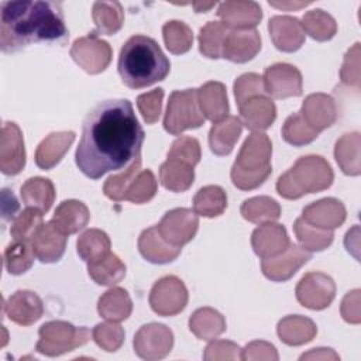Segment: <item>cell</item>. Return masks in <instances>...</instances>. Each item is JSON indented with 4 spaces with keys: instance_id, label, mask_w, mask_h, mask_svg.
<instances>
[{
    "instance_id": "cell-51",
    "label": "cell",
    "mask_w": 361,
    "mask_h": 361,
    "mask_svg": "<svg viewBox=\"0 0 361 361\" xmlns=\"http://www.w3.org/2000/svg\"><path fill=\"white\" fill-rule=\"evenodd\" d=\"M200 157L202 152L199 141L189 135H182L176 138L168 151L169 159H176L190 166H195L200 161Z\"/></svg>"
},
{
    "instance_id": "cell-20",
    "label": "cell",
    "mask_w": 361,
    "mask_h": 361,
    "mask_svg": "<svg viewBox=\"0 0 361 361\" xmlns=\"http://www.w3.org/2000/svg\"><path fill=\"white\" fill-rule=\"evenodd\" d=\"M261 49V37L255 28L251 30H230L221 58H226L235 63H244L251 61Z\"/></svg>"
},
{
    "instance_id": "cell-27",
    "label": "cell",
    "mask_w": 361,
    "mask_h": 361,
    "mask_svg": "<svg viewBox=\"0 0 361 361\" xmlns=\"http://www.w3.org/2000/svg\"><path fill=\"white\" fill-rule=\"evenodd\" d=\"M197 102L204 118L217 123L227 117L228 100L226 86L221 82H206L197 89Z\"/></svg>"
},
{
    "instance_id": "cell-1",
    "label": "cell",
    "mask_w": 361,
    "mask_h": 361,
    "mask_svg": "<svg viewBox=\"0 0 361 361\" xmlns=\"http://www.w3.org/2000/svg\"><path fill=\"white\" fill-rule=\"evenodd\" d=\"M144 130L131 102L109 99L97 103L86 116L75 152L80 172L90 179L127 168L140 157Z\"/></svg>"
},
{
    "instance_id": "cell-30",
    "label": "cell",
    "mask_w": 361,
    "mask_h": 361,
    "mask_svg": "<svg viewBox=\"0 0 361 361\" xmlns=\"http://www.w3.org/2000/svg\"><path fill=\"white\" fill-rule=\"evenodd\" d=\"M276 333L282 343L288 345H302L314 338L317 329L309 317L290 314L279 320Z\"/></svg>"
},
{
    "instance_id": "cell-24",
    "label": "cell",
    "mask_w": 361,
    "mask_h": 361,
    "mask_svg": "<svg viewBox=\"0 0 361 361\" xmlns=\"http://www.w3.org/2000/svg\"><path fill=\"white\" fill-rule=\"evenodd\" d=\"M238 109L241 123L254 133L267 130L276 118L275 103L267 94L254 96Z\"/></svg>"
},
{
    "instance_id": "cell-10",
    "label": "cell",
    "mask_w": 361,
    "mask_h": 361,
    "mask_svg": "<svg viewBox=\"0 0 361 361\" xmlns=\"http://www.w3.org/2000/svg\"><path fill=\"white\" fill-rule=\"evenodd\" d=\"M72 59L87 73L103 72L111 61V48L109 42L99 38L94 32L78 38L71 48Z\"/></svg>"
},
{
    "instance_id": "cell-58",
    "label": "cell",
    "mask_w": 361,
    "mask_h": 361,
    "mask_svg": "<svg viewBox=\"0 0 361 361\" xmlns=\"http://www.w3.org/2000/svg\"><path fill=\"white\" fill-rule=\"evenodd\" d=\"M3 219L4 220H10L14 217L16 212L18 210V202L14 196L13 192H10L8 189H3Z\"/></svg>"
},
{
    "instance_id": "cell-55",
    "label": "cell",
    "mask_w": 361,
    "mask_h": 361,
    "mask_svg": "<svg viewBox=\"0 0 361 361\" xmlns=\"http://www.w3.org/2000/svg\"><path fill=\"white\" fill-rule=\"evenodd\" d=\"M241 351L243 350L233 341L213 340L204 348L203 358L206 361H217V360L235 361V360H241Z\"/></svg>"
},
{
    "instance_id": "cell-46",
    "label": "cell",
    "mask_w": 361,
    "mask_h": 361,
    "mask_svg": "<svg viewBox=\"0 0 361 361\" xmlns=\"http://www.w3.org/2000/svg\"><path fill=\"white\" fill-rule=\"evenodd\" d=\"M319 135V133L316 130H313L302 117V114L293 113L290 114L283 126H282V137L283 140L295 147H302L306 145L309 142H312L313 140H316Z\"/></svg>"
},
{
    "instance_id": "cell-38",
    "label": "cell",
    "mask_w": 361,
    "mask_h": 361,
    "mask_svg": "<svg viewBox=\"0 0 361 361\" xmlns=\"http://www.w3.org/2000/svg\"><path fill=\"white\" fill-rule=\"evenodd\" d=\"M227 207V195L217 185H207L197 190L193 197V210L203 217H217Z\"/></svg>"
},
{
    "instance_id": "cell-37",
    "label": "cell",
    "mask_w": 361,
    "mask_h": 361,
    "mask_svg": "<svg viewBox=\"0 0 361 361\" xmlns=\"http://www.w3.org/2000/svg\"><path fill=\"white\" fill-rule=\"evenodd\" d=\"M92 17L96 24V35H113L124 23V11L118 1H96L92 8Z\"/></svg>"
},
{
    "instance_id": "cell-60",
    "label": "cell",
    "mask_w": 361,
    "mask_h": 361,
    "mask_svg": "<svg viewBox=\"0 0 361 361\" xmlns=\"http://www.w3.org/2000/svg\"><path fill=\"white\" fill-rule=\"evenodd\" d=\"M310 1H269V6L272 7H276V8H282V10H298V8H302V7H306L309 6Z\"/></svg>"
},
{
    "instance_id": "cell-31",
    "label": "cell",
    "mask_w": 361,
    "mask_h": 361,
    "mask_svg": "<svg viewBox=\"0 0 361 361\" xmlns=\"http://www.w3.org/2000/svg\"><path fill=\"white\" fill-rule=\"evenodd\" d=\"M361 135L360 133H347L340 137L334 147V158L340 169L350 176L361 173V158H360Z\"/></svg>"
},
{
    "instance_id": "cell-45",
    "label": "cell",
    "mask_w": 361,
    "mask_h": 361,
    "mask_svg": "<svg viewBox=\"0 0 361 361\" xmlns=\"http://www.w3.org/2000/svg\"><path fill=\"white\" fill-rule=\"evenodd\" d=\"M164 42L169 52L180 55L188 52L193 44V32L183 21L171 20L162 27Z\"/></svg>"
},
{
    "instance_id": "cell-42",
    "label": "cell",
    "mask_w": 361,
    "mask_h": 361,
    "mask_svg": "<svg viewBox=\"0 0 361 361\" xmlns=\"http://www.w3.org/2000/svg\"><path fill=\"white\" fill-rule=\"evenodd\" d=\"M34 248L31 241L14 240L4 250V265L8 274L21 275L27 272L34 262Z\"/></svg>"
},
{
    "instance_id": "cell-4",
    "label": "cell",
    "mask_w": 361,
    "mask_h": 361,
    "mask_svg": "<svg viewBox=\"0 0 361 361\" xmlns=\"http://www.w3.org/2000/svg\"><path fill=\"white\" fill-rule=\"evenodd\" d=\"M272 144L267 134L255 131L250 134L233 164L230 176L241 190H252L261 186L271 175Z\"/></svg>"
},
{
    "instance_id": "cell-6",
    "label": "cell",
    "mask_w": 361,
    "mask_h": 361,
    "mask_svg": "<svg viewBox=\"0 0 361 361\" xmlns=\"http://www.w3.org/2000/svg\"><path fill=\"white\" fill-rule=\"evenodd\" d=\"M39 340L35 350L48 357L62 355L86 344L90 338V331L86 327H75L72 323L52 320L44 323L39 330Z\"/></svg>"
},
{
    "instance_id": "cell-17",
    "label": "cell",
    "mask_w": 361,
    "mask_h": 361,
    "mask_svg": "<svg viewBox=\"0 0 361 361\" xmlns=\"http://www.w3.org/2000/svg\"><path fill=\"white\" fill-rule=\"evenodd\" d=\"M347 212L344 204L334 197H324L310 203L302 212V219L319 228L334 230L345 220Z\"/></svg>"
},
{
    "instance_id": "cell-53",
    "label": "cell",
    "mask_w": 361,
    "mask_h": 361,
    "mask_svg": "<svg viewBox=\"0 0 361 361\" xmlns=\"http://www.w3.org/2000/svg\"><path fill=\"white\" fill-rule=\"evenodd\" d=\"M162 99L164 89L161 87L142 93L137 97V107L147 124H154L158 121L162 111Z\"/></svg>"
},
{
    "instance_id": "cell-49",
    "label": "cell",
    "mask_w": 361,
    "mask_h": 361,
    "mask_svg": "<svg viewBox=\"0 0 361 361\" xmlns=\"http://www.w3.org/2000/svg\"><path fill=\"white\" fill-rule=\"evenodd\" d=\"M157 193V179L149 169L140 171L137 178L130 185L124 200H128L135 204L149 202Z\"/></svg>"
},
{
    "instance_id": "cell-52",
    "label": "cell",
    "mask_w": 361,
    "mask_h": 361,
    "mask_svg": "<svg viewBox=\"0 0 361 361\" xmlns=\"http://www.w3.org/2000/svg\"><path fill=\"white\" fill-rule=\"evenodd\" d=\"M259 94H267L264 89L262 76L258 73H244L234 82V96L237 106L241 107L248 99Z\"/></svg>"
},
{
    "instance_id": "cell-40",
    "label": "cell",
    "mask_w": 361,
    "mask_h": 361,
    "mask_svg": "<svg viewBox=\"0 0 361 361\" xmlns=\"http://www.w3.org/2000/svg\"><path fill=\"white\" fill-rule=\"evenodd\" d=\"M87 272L97 285L113 286L124 278L126 265L116 254L109 252L103 259L87 264Z\"/></svg>"
},
{
    "instance_id": "cell-39",
    "label": "cell",
    "mask_w": 361,
    "mask_h": 361,
    "mask_svg": "<svg viewBox=\"0 0 361 361\" xmlns=\"http://www.w3.org/2000/svg\"><path fill=\"white\" fill-rule=\"evenodd\" d=\"M241 216L257 224L275 221L281 216V206L269 196H255L244 200L240 207Z\"/></svg>"
},
{
    "instance_id": "cell-44",
    "label": "cell",
    "mask_w": 361,
    "mask_h": 361,
    "mask_svg": "<svg viewBox=\"0 0 361 361\" xmlns=\"http://www.w3.org/2000/svg\"><path fill=\"white\" fill-rule=\"evenodd\" d=\"M300 24L303 31L316 41H329L337 32L336 20L320 8L305 13Z\"/></svg>"
},
{
    "instance_id": "cell-7",
    "label": "cell",
    "mask_w": 361,
    "mask_h": 361,
    "mask_svg": "<svg viewBox=\"0 0 361 361\" xmlns=\"http://www.w3.org/2000/svg\"><path fill=\"white\" fill-rule=\"evenodd\" d=\"M204 120L197 102V89L173 90L171 93L164 117V128L169 134L179 135L185 130L197 128Z\"/></svg>"
},
{
    "instance_id": "cell-16",
    "label": "cell",
    "mask_w": 361,
    "mask_h": 361,
    "mask_svg": "<svg viewBox=\"0 0 361 361\" xmlns=\"http://www.w3.org/2000/svg\"><path fill=\"white\" fill-rule=\"evenodd\" d=\"M217 16L230 30H251L259 24L262 10L255 1L228 0L219 6Z\"/></svg>"
},
{
    "instance_id": "cell-22",
    "label": "cell",
    "mask_w": 361,
    "mask_h": 361,
    "mask_svg": "<svg viewBox=\"0 0 361 361\" xmlns=\"http://www.w3.org/2000/svg\"><path fill=\"white\" fill-rule=\"evenodd\" d=\"M4 312L11 322L20 326H31L42 316L44 306L37 293L17 290L4 303Z\"/></svg>"
},
{
    "instance_id": "cell-61",
    "label": "cell",
    "mask_w": 361,
    "mask_h": 361,
    "mask_svg": "<svg viewBox=\"0 0 361 361\" xmlns=\"http://www.w3.org/2000/svg\"><path fill=\"white\" fill-rule=\"evenodd\" d=\"M192 6H193V8H195V11H196V13H206V11H209L212 7H214V6H216V1H214V3H213V1H210V3L193 1V3H192Z\"/></svg>"
},
{
    "instance_id": "cell-3",
    "label": "cell",
    "mask_w": 361,
    "mask_h": 361,
    "mask_svg": "<svg viewBox=\"0 0 361 361\" xmlns=\"http://www.w3.org/2000/svg\"><path fill=\"white\" fill-rule=\"evenodd\" d=\"M117 68L126 86L141 89L164 80L171 63L155 39L133 35L120 49Z\"/></svg>"
},
{
    "instance_id": "cell-18",
    "label": "cell",
    "mask_w": 361,
    "mask_h": 361,
    "mask_svg": "<svg viewBox=\"0 0 361 361\" xmlns=\"http://www.w3.org/2000/svg\"><path fill=\"white\" fill-rule=\"evenodd\" d=\"M303 120L317 133L331 127L337 120V106L331 96L326 93L309 94L299 111Z\"/></svg>"
},
{
    "instance_id": "cell-41",
    "label": "cell",
    "mask_w": 361,
    "mask_h": 361,
    "mask_svg": "<svg viewBox=\"0 0 361 361\" xmlns=\"http://www.w3.org/2000/svg\"><path fill=\"white\" fill-rule=\"evenodd\" d=\"M293 231L300 247L307 251H323L333 243V230H323L306 223L302 217L296 219L293 224Z\"/></svg>"
},
{
    "instance_id": "cell-12",
    "label": "cell",
    "mask_w": 361,
    "mask_h": 361,
    "mask_svg": "<svg viewBox=\"0 0 361 361\" xmlns=\"http://www.w3.org/2000/svg\"><path fill=\"white\" fill-rule=\"evenodd\" d=\"M157 227L166 243L182 247L195 237L199 227V217L195 210L178 207L166 212Z\"/></svg>"
},
{
    "instance_id": "cell-23",
    "label": "cell",
    "mask_w": 361,
    "mask_h": 361,
    "mask_svg": "<svg viewBox=\"0 0 361 361\" xmlns=\"http://www.w3.org/2000/svg\"><path fill=\"white\" fill-rule=\"evenodd\" d=\"M274 45L283 52H295L305 42V31L298 18L290 16H275L268 23Z\"/></svg>"
},
{
    "instance_id": "cell-47",
    "label": "cell",
    "mask_w": 361,
    "mask_h": 361,
    "mask_svg": "<svg viewBox=\"0 0 361 361\" xmlns=\"http://www.w3.org/2000/svg\"><path fill=\"white\" fill-rule=\"evenodd\" d=\"M140 171H141V157H137L133 161V164L124 169V172L113 175L104 182V186H103L104 195L114 202L124 200L130 185L137 178Z\"/></svg>"
},
{
    "instance_id": "cell-50",
    "label": "cell",
    "mask_w": 361,
    "mask_h": 361,
    "mask_svg": "<svg viewBox=\"0 0 361 361\" xmlns=\"http://www.w3.org/2000/svg\"><path fill=\"white\" fill-rule=\"evenodd\" d=\"M124 330L117 322H106L94 326L92 337L94 343L104 351H117L124 343Z\"/></svg>"
},
{
    "instance_id": "cell-43",
    "label": "cell",
    "mask_w": 361,
    "mask_h": 361,
    "mask_svg": "<svg viewBox=\"0 0 361 361\" xmlns=\"http://www.w3.org/2000/svg\"><path fill=\"white\" fill-rule=\"evenodd\" d=\"M230 28L221 21H209L199 32V51L212 59L221 58L224 41Z\"/></svg>"
},
{
    "instance_id": "cell-34",
    "label": "cell",
    "mask_w": 361,
    "mask_h": 361,
    "mask_svg": "<svg viewBox=\"0 0 361 361\" xmlns=\"http://www.w3.org/2000/svg\"><path fill=\"white\" fill-rule=\"evenodd\" d=\"M21 199L27 207L47 213L55 200L54 183L47 178H30L21 186Z\"/></svg>"
},
{
    "instance_id": "cell-35",
    "label": "cell",
    "mask_w": 361,
    "mask_h": 361,
    "mask_svg": "<svg viewBox=\"0 0 361 361\" xmlns=\"http://www.w3.org/2000/svg\"><path fill=\"white\" fill-rule=\"evenodd\" d=\"M110 245L109 235L99 228L83 231L76 241L78 254L87 264H94L103 259L110 252Z\"/></svg>"
},
{
    "instance_id": "cell-29",
    "label": "cell",
    "mask_w": 361,
    "mask_h": 361,
    "mask_svg": "<svg viewBox=\"0 0 361 361\" xmlns=\"http://www.w3.org/2000/svg\"><path fill=\"white\" fill-rule=\"evenodd\" d=\"M90 213L83 202L69 199L63 200L55 210L52 216V223L63 231L66 235L78 233L89 221Z\"/></svg>"
},
{
    "instance_id": "cell-19",
    "label": "cell",
    "mask_w": 361,
    "mask_h": 361,
    "mask_svg": "<svg viewBox=\"0 0 361 361\" xmlns=\"http://www.w3.org/2000/svg\"><path fill=\"white\" fill-rule=\"evenodd\" d=\"M290 241L288 233L282 224L278 223H264L252 231L251 245L254 252L264 258H272L282 254Z\"/></svg>"
},
{
    "instance_id": "cell-26",
    "label": "cell",
    "mask_w": 361,
    "mask_h": 361,
    "mask_svg": "<svg viewBox=\"0 0 361 361\" xmlns=\"http://www.w3.org/2000/svg\"><path fill=\"white\" fill-rule=\"evenodd\" d=\"M75 141L73 131H58L47 135L35 151V164L41 169H51L61 162Z\"/></svg>"
},
{
    "instance_id": "cell-56",
    "label": "cell",
    "mask_w": 361,
    "mask_h": 361,
    "mask_svg": "<svg viewBox=\"0 0 361 361\" xmlns=\"http://www.w3.org/2000/svg\"><path fill=\"white\" fill-rule=\"evenodd\" d=\"M279 358L276 348L267 341L255 340L251 341L245 345V348L241 351V360H248V361H258V360H265V361H276Z\"/></svg>"
},
{
    "instance_id": "cell-8",
    "label": "cell",
    "mask_w": 361,
    "mask_h": 361,
    "mask_svg": "<svg viewBox=\"0 0 361 361\" xmlns=\"http://www.w3.org/2000/svg\"><path fill=\"white\" fill-rule=\"evenodd\" d=\"M188 303V289L185 283L173 276H164L157 281L149 292L151 309L159 316H175Z\"/></svg>"
},
{
    "instance_id": "cell-13",
    "label": "cell",
    "mask_w": 361,
    "mask_h": 361,
    "mask_svg": "<svg viewBox=\"0 0 361 361\" xmlns=\"http://www.w3.org/2000/svg\"><path fill=\"white\" fill-rule=\"evenodd\" d=\"M265 93L274 99L300 96L303 90L302 73L290 63L279 62L268 66L262 76Z\"/></svg>"
},
{
    "instance_id": "cell-11",
    "label": "cell",
    "mask_w": 361,
    "mask_h": 361,
    "mask_svg": "<svg viewBox=\"0 0 361 361\" xmlns=\"http://www.w3.org/2000/svg\"><path fill=\"white\" fill-rule=\"evenodd\" d=\"M295 293L302 306L312 310H322L333 302L336 283L323 272H307L299 281Z\"/></svg>"
},
{
    "instance_id": "cell-21",
    "label": "cell",
    "mask_w": 361,
    "mask_h": 361,
    "mask_svg": "<svg viewBox=\"0 0 361 361\" xmlns=\"http://www.w3.org/2000/svg\"><path fill=\"white\" fill-rule=\"evenodd\" d=\"M66 238L68 235L61 231L52 220L44 223L31 240L35 257L45 264L56 262L65 252Z\"/></svg>"
},
{
    "instance_id": "cell-57",
    "label": "cell",
    "mask_w": 361,
    "mask_h": 361,
    "mask_svg": "<svg viewBox=\"0 0 361 361\" xmlns=\"http://www.w3.org/2000/svg\"><path fill=\"white\" fill-rule=\"evenodd\" d=\"M341 316L347 323L358 324L361 322L360 312V289H354L348 292L341 302Z\"/></svg>"
},
{
    "instance_id": "cell-14",
    "label": "cell",
    "mask_w": 361,
    "mask_h": 361,
    "mask_svg": "<svg viewBox=\"0 0 361 361\" xmlns=\"http://www.w3.org/2000/svg\"><path fill=\"white\" fill-rule=\"evenodd\" d=\"M25 166L24 138L16 123L7 121L1 128L0 137V169L4 175L13 176Z\"/></svg>"
},
{
    "instance_id": "cell-25",
    "label": "cell",
    "mask_w": 361,
    "mask_h": 361,
    "mask_svg": "<svg viewBox=\"0 0 361 361\" xmlns=\"http://www.w3.org/2000/svg\"><path fill=\"white\" fill-rule=\"evenodd\" d=\"M138 250L141 255L152 264H168L178 258L182 247L166 243L157 226L145 228L138 237Z\"/></svg>"
},
{
    "instance_id": "cell-9",
    "label": "cell",
    "mask_w": 361,
    "mask_h": 361,
    "mask_svg": "<svg viewBox=\"0 0 361 361\" xmlns=\"http://www.w3.org/2000/svg\"><path fill=\"white\" fill-rule=\"evenodd\" d=\"M135 354L147 361L166 357L173 345V333L161 323H149L140 327L134 336Z\"/></svg>"
},
{
    "instance_id": "cell-36",
    "label": "cell",
    "mask_w": 361,
    "mask_h": 361,
    "mask_svg": "<svg viewBox=\"0 0 361 361\" xmlns=\"http://www.w3.org/2000/svg\"><path fill=\"white\" fill-rule=\"evenodd\" d=\"M193 179V166L185 162L168 158L159 166V182L168 190L185 192L192 186Z\"/></svg>"
},
{
    "instance_id": "cell-5",
    "label": "cell",
    "mask_w": 361,
    "mask_h": 361,
    "mask_svg": "<svg viewBox=\"0 0 361 361\" xmlns=\"http://www.w3.org/2000/svg\"><path fill=\"white\" fill-rule=\"evenodd\" d=\"M334 173L329 162L320 155L300 157L295 165L279 176L278 193L285 199H299L306 193L322 192L331 186Z\"/></svg>"
},
{
    "instance_id": "cell-32",
    "label": "cell",
    "mask_w": 361,
    "mask_h": 361,
    "mask_svg": "<svg viewBox=\"0 0 361 361\" xmlns=\"http://www.w3.org/2000/svg\"><path fill=\"white\" fill-rule=\"evenodd\" d=\"M133 310V302L130 295L123 288H111L104 292L97 302L99 314L110 322L126 320Z\"/></svg>"
},
{
    "instance_id": "cell-15",
    "label": "cell",
    "mask_w": 361,
    "mask_h": 361,
    "mask_svg": "<svg viewBox=\"0 0 361 361\" xmlns=\"http://www.w3.org/2000/svg\"><path fill=\"white\" fill-rule=\"evenodd\" d=\"M310 258V252L290 243L282 254L272 258H264L261 261V269L268 279L275 282H283L292 278L298 272V269L303 267Z\"/></svg>"
},
{
    "instance_id": "cell-48",
    "label": "cell",
    "mask_w": 361,
    "mask_h": 361,
    "mask_svg": "<svg viewBox=\"0 0 361 361\" xmlns=\"http://www.w3.org/2000/svg\"><path fill=\"white\" fill-rule=\"evenodd\" d=\"M42 212L34 207H27L23 210L11 223L10 234L13 240H27L31 241L38 228L44 224Z\"/></svg>"
},
{
    "instance_id": "cell-54",
    "label": "cell",
    "mask_w": 361,
    "mask_h": 361,
    "mask_svg": "<svg viewBox=\"0 0 361 361\" xmlns=\"http://www.w3.org/2000/svg\"><path fill=\"white\" fill-rule=\"evenodd\" d=\"M341 82L347 86H353L355 89L360 87V42H355L345 54L343 66L340 69Z\"/></svg>"
},
{
    "instance_id": "cell-2",
    "label": "cell",
    "mask_w": 361,
    "mask_h": 361,
    "mask_svg": "<svg viewBox=\"0 0 361 361\" xmlns=\"http://www.w3.org/2000/svg\"><path fill=\"white\" fill-rule=\"evenodd\" d=\"M68 28L59 1H3L0 6V48L6 54L39 41L65 42Z\"/></svg>"
},
{
    "instance_id": "cell-33",
    "label": "cell",
    "mask_w": 361,
    "mask_h": 361,
    "mask_svg": "<svg viewBox=\"0 0 361 361\" xmlns=\"http://www.w3.org/2000/svg\"><path fill=\"white\" fill-rule=\"evenodd\" d=\"M189 330L199 340H213L226 330V320L213 307H200L189 319Z\"/></svg>"
},
{
    "instance_id": "cell-59",
    "label": "cell",
    "mask_w": 361,
    "mask_h": 361,
    "mask_svg": "<svg viewBox=\"0 0 361 361\" xmlns=\"http://www.w3.org/2000/svg\"><path fill=\"white\" fill-rule=\"evenodd\" d=\"M338 354H336L331 348H313L306 354L300 355V360H338Z\"/></svg>"
},
{
    "instance_id": "cell-28",
    "label": "cell",
    "mask_w": 361,
    "mask_h": 361,
    "mask_svg": "<svg viewBox=\"0 0 361 361\" xmlns=\"http://www.w3.org/2000/svg\"><path fill=\"white\" fill-rule=\"evenodd\" d=\"M243 123L237 116H227L214 123L209 131V145L216 155H228L238 137L241 135Z\"/></svg>"
}]
</instances>
